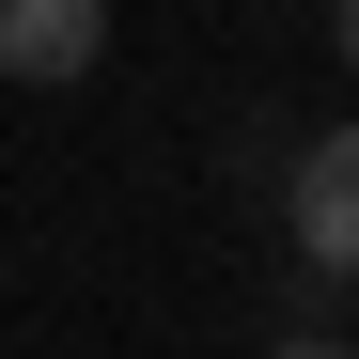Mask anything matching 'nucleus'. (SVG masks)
I'll use <instances>...</instances> for the list:
<instances>
[{
	"label": "nucleus",
	"instance_id": "obj_2",
	"mask_svg": "<svg viewBox=\"0 0 359 359\" xmlns=\"http://www.w3.org/2000/svg\"><path fill=\"white\" fill-rule=\"evenodd\" d=\"M297 250H313L328 281H359V126H328V141H297Z\"/></svg>",
	"mask_w": 359,
	"mask_h": 359
},
{
	"label": "nucleus",
	"instance_id": "obj_1",
	"mask_svg": "<svg viewBox=\"0 0 359 359\" xmlns=\"http://www.w3.org/2000/svg\"><path fill=\"white\" fill-rule=\"evenodd\" d=\"M109 63V0H0V79H32V94H63Z\"/></svg>",
	"mask_w": 359,
	"mask_h": 359
},
{
	"label": "nucleus",
	"instance_id": "obj_3",
	"mask_svg": "<svg viewBox=\"0 0 359 359\" xmlns=\"http://www.w3.org/2000/svg\"><path fill=\"white\" fill-rule=\"evenodd\" d=\"M266 359H344V344H328V328H281V344H266Z\"/></svg>",
	"mask_w": 359,
	"mask_h": 359
},
{
	"label": "nucleus",
	"instance_id": "obj_4",
	"mask_svg": "<svg viewBox=\"0 0 359 359\" xmlns=\"http://www.w3.org/2000/svg\"><path fill=\"white\" fill-rule=\"evenodd\" d=\"M328 47H344V63H359V0H328Z\"/></svg>",
	"mask_w": 359,
	"mask_h": 359
}]
</instances>
